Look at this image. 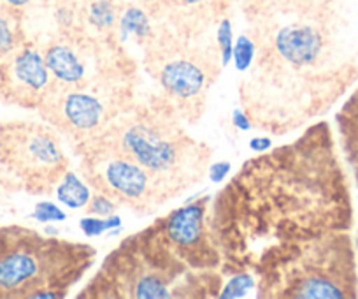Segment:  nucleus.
Wrapping results in <instances>:
<instances>
[{
    "label": "nucleus",
    "instance_id": "obj_1",
    "mask_svg": "<svg viewBox=\"0 0 358 299\" xmlns=\"http://www.w3.org/2000/svg\"><path fill=\"white\" fill-rule=\"evenodd\" d=\"M351 225L350 181L327 122L246 160L209 206L225 277L257 273L288 246Z\"/></svg>",
    "mask_w": 358,
    "mask_h": 299
},
{
    "label": "nucleus",
    "instance_id": "obj_2",
    "mask_svg": "<svg viewBox=\"0 0 358 299\" xmlns=\"http://www.w3.org/2000/svg\"><path fill=\"white\" fill-rule=\"evenodd\" d=\"M222 270H209L176 245L160 218L123 239L104 259L79 299L218 298Z\"/></svg>",
    "mask_w": 358,
    "mask_h": 299
},
{
    "label": "nucleus",
    "instance_id": "obj_3",
    "mask_svg": "<svg viewBox=\"0 0 358 299\" xmlns=\"http://www.w3.org/2000/svg\"><path fill=\"white\" fill-rule=\"evenodd\" d=\"M148 171L165 197L195 183L211 155L183 132L172 106H127L99 136Z\"/></svg>",
    "mask_w": 358,
    "mask_h": 299
},
{
    "label": "nucleus",
    "instance_id": "obj_4",
    "mask_svg": "<svg viewBox=\"0 0 358 299\" xmlns=\"http://www.w3.org/2000/svg\"><path fill=\"white\" fill-rule=\"evenodd\" d=\"M265 299L358 298L357 252L350 231H332L288 246L257 270Z\"/></svg>",
    "mask_w": 358,
    "mask_h": 299
},
{
    "label": "nucleus",
    "instance_id": "obj_5",
    "mask_svg": "<svg viewBox=\"0 0 358 299\" xmlns=\"http://www.w3.org/2000/svg\"><path fill=\"white\" fill-rule=\"evenodd\" d=\"M94 246L30 232L0 257V295L60 299L88 273Z\"/></svg>",
    "mask_w": 358,
    "mask_h": 299
},
{
    "label": "nucleus",
    "instance_id": "obj_6",
    "mask_svg": "<svg viewBox=\"0 0 358 299\" xmlns=\"http://www.w3.org/2000/svg\"><path fill=\"white\" fill-rule=\"evenodd\" d=\"M83 157V173L97 192L109 195L139 211H153L167 201L155 178L144 167L116 150L101 137L78 143Z\"/></svg>",
    "mask_w": 358,
    "mask_h": 299
},
{
    "label": "nucleus",
    "instance_id": "obj_7",
    "mask_svg": "<svg viewBox=\"0 0 358 299\" xmlns=\"http://www.w3.org/2000/svg\"><path fill=\"white\" fill-rule=\"evenodd\" d=\"M58 87L46 94L51 120L78 143L99 136L127 108L123 81L109 80V72L88 83Z\"/></svg>",
    "mask_w": 358,
    "mask_h": 299
},
{
    "label": "nucleus",
    "instance_id": "obj_8",
    "mask_svg": "<svg viewBox=\"0 0 358 299\" xmlns=\"http://www.w3.org/2000/svg\"><path fill=\"white\" fill-rule=\"evenodd\" d=\"M4 144V153L29 180L36 181L37 188L50 190L58 185L67 171V157L60 139L51 129L44 125L13 127L6 136H0Z\"/></svg>",
    "mask_w": 358,
    "mask_h": 299
},
{
    "label": "nucleus",
    "instance_id": "obj_9",
    "mask_svg": "<svg viewBox=\"0 0 358 299\" xmlns=\"http://www.w3.org/2000/svg\"><path fill=\"white\" fill-rule=\"evenodd\" d=\"M322 50L323 37L320 30L306 23L285 25L274 36V51L278 58L290 65L294 72L315 65Z\"/></svg>",
    "mask_w": 358,
    "mask_h": 299
},
{
    "label": "nucleus",
    "instance_id": "obj_10",
    "mask_svg": "<svg viewBox=\"0 0 358 299\" xmlns=\"http://www.w3.org/2000/svg\"><path fill=\"white\" fill-rule=\"evenodd\" d=\"M158 81L174 101H194L208 88V72L190 55H176L160 64Z\"/></svg>",
    "mask_w": 358,
    "mask_h": 299
},
{
    "label": "nucleus",
    "instance_id": "obj_11",
    "mask_svg": "<svg viewBox=\"0 0 358 299\" xmlns=\"http://www.w3.org/2000/svg\"><path fill=\"white\" fill-rule=\"evenodd\" d=\"M44 62L53 80L65 87L88 83L104 74V72L95 74V71L102 69V65L95 67V55H88V51L79 50L71 43H57L48 48Z\"/></svg>",
    "mask_w": 358,
    "mask_h": 299
},
{
    "label": "nucleus",
    "instance_id": "obj_12",
    "mask_svg": "<svg viewBox=\"0 0 358 299\" xmlns=\"http://www.w3.org/2000/svg\"><path fill=\"white\" fill-rule=\"evenodd\" d=\"M13 76L20 87L29 94H46L51 88V72L48 69L44 57L34 48H25L13 60Z\"/></svg>",
    "mask_w": 358,
    "mask_h": 299
},
{
    "label": "nucleus",
    "instance_id": "obj_13",
    "mask_svg": "<svg viewBox=\"0 0 358 299\" xmlns=\"http://www.w3.org/2000/svg\"><path fill=\"white\" fill-rule=\"evenodd\" d=\"M57 197L62 204L71 209L85 208L92 199V190L88 185L72 171H65L62 180L57 185Z\"/></svg>",
    "mask_w": 358,
    "mask_h": 299
},
{
    "label": "nucleus",
    "instance_id": "obj_14",
    "mask_svg": "<svg viewBox=\"0 0 358 299\" xmlns=\"http://www.w3.org/2000/svg\"><path fill=\"white\" fill-rule=\"evenodd\" d=\"M151 34V23L146 13L139 8H129L120 20V39L125 43L130 36L146 39Z\"/></svg>",
    "mask_w": 358,
    "mask_h": 299
},
{
    "label": "nucleus",
    "instance_id": "obj_15",
    "mask_svg": "<svg viewBox=\"0 0 358 299\" xmlns=\"http://www.w3.org/2000/svg\"><path fill=\"white\" fill-rule=\"evenodd\" d=\"M257 287V274L251 271H239L230 277L229 284L220 291L218 298L223 299H234V298H243L250 288Z\"/></svg>",
    "mask_w": 358,
    "mask_h": 299
},
{
    "label": "nucleus",
    "instance_id": "obj_16",
    "mask_svg": "<svg viewBox=\"0 0 358 299\" xmlns=\"http://www.w3.org/2000/svg\"><path fill=\"white\" fill-rule=\"evenodd\" d=\"M90 23L99 30H108L115 25L116 11L109 0H95L88 9Z\"/></svg>",
    "mask_w": 358,
    "mask_h": 299
},
{
    "label": "nucleus",
    "instance_id": "obj_17",
    "mask_svg": "<svg viewBox=\"0 0 358 299\" xmlns=\"http://www.w3.org/2000/svg\"><path fill=\"white\" fill-rule=\"evenodd\" d=\"M79 228L86 236H101L102 232L122 228V218L115 213L109 216H85V218L79 220Z\"/></svg>",
    "mask_w": 358,
    "mask_h": 299
},
{
    "label": "nucleus",
    "instance_id": "obj_18",
    "mask_svg": "<svg viewBox=\"0 0 358 299\" xmlns=\"http://www.w3.org/2000/svg\"><path fill=\"white\" fill-rule=\"evenodd\" d=\"M255 53H257V46H255L253 39L248 36H239L236 46H234L232 58L236 60V69L237 71L244 72L250 69V65L253 64Z\"/></svg>",
    "mask_w": 358,
    "mask_h": 299
},
{
    "label": "nucleus",
    "instance_id": "obj_19",
    "mask_svg": "<svg viewBox=\"0 0 358 299\" xmlns=\"http://www.w3.org/2000/svg\"><path fill=\"white\" fill-rule=\"evenodd\" d=\"M218 48H220V58H222V67H227L232 60L234 53V34H232V23L229 20H222L218 27Z\"/></svg>",
    "mask_w": 358,
    "mask_h": 299
},
{
    "label": "nucleus",
    "instance_id": "obj_20",
    "mask_svg": "<svg viewBox=\"0 0 358 299\" xmlns=\"http://www.w3.org/2000/svg\"><path fill=\"white\" fill-rule=\"evenodd\" d=\"M32 218L43 223L62 222V220H65V213L62 211L60 206L53 204V202L43 201L36 204V209H34L32 213Z\"/></svg>",
    "mask_w": 358,
    "mask_h": 299
},
{
    "label": "nucleus",
    "instance_id": "obj_21",
    "mask_svg": "<svg viewBox=\"0 0 358 299\" xmlns=\"http://www.w3.org/2000/svg\"><path fill=\"white\" fill-rule=\"evenodd\" d=\"M116 208H118V206H116V202L113 201L109 195L102 194V192L95 194L94 197L88 201V213H90V215L109 216V215H113V213L116 211Z\"/></svg>",
    "mask_w": 358,
    "mask_h": 299
},
{
    "label": "nucleus",
    "instance_id": "obj_22",
    "mask_svg": "<svg viewBox=\"0 0 358 299\" xmlns=\"http://www.w3.org/2000/svg\"><path fill=\"white\" fill-rule=\"evenodd\" d=\"M15 50V32L4 16H0V55H8Z\"/></svg>",
    "mask_w": 358,
    "mask_h": 299
},
{
    "label": "nucleus",
    "instance_id": "obj_23",
    "mask_svg": "<svg viewBox=\"0 0 358 299\" xmlns=\"http://www.w3.org/2000/svg\"><path fill=\"white\" fill-rule=\"evenodd\" d=\"M230 169V162H215L208 167V176L213 183H222L227 176H229Z\"/></svg>",
    "mask_w": 358,
    "mask_h": 299
},
{
    "label": "nucleus",
    "instance_id": "obj_24",
    "mask_svg": "<svg viewBox=\"0 0 358 299\" xmlns=\"http://www.w3.org/2000/svg\"><path fill=\"white\" fill-rule=\"evenodd\" d=\"M250 148L253 150V152L264 153L273 148V139H271V137H265V136L253 137V139L250 141Z\"/></svg>",
    "mask_w": 358,
    "mask_h": 299
},
{
    "label": "nucleus",
    "instance_id": "obj_25",
    "mask_svg": "<svg viewBox=\"0 0 358 299\" xmlns=\"http://www.w3.org/2000/svg\"><path fill=\"white\" fill-rule=\"evenodd\" d=\"M232 122H234V125L237 127V129L244 130V132L251 129L250 116H248L246 113L241 111V109H234V113H232Z\"/></svg>",
    "mask_w": 358,
    "mask_h": 299
},
{
    "label": "nucleus",
    "instance_id": "obj_26",
    "mask_svg": "<svg viewBox=\"0 0 358 299\" xmlns=\"http://www.w3.org/2000/svg\"><path fill=\"white\" fill-rule=\"evenodd\" d=\"M11 8H25V6H29L32 0H6Z\"/></svg>",
    "mask_w": 358,
    "mask_h": 299
},
{
    "label": "nucleus",
    "instance_id": "obj_27",
    "mask_svg": "<svg viewBox=\"0 0 358 299\" xmlns=\"http://www.w3.org/2000/svg\"><path fill=\"white\" fill-rule=\"evenodd\" d=\"M181 4H187V6H195V4H201L204 0H179Z\"/></svg>",
    "mask_w": 358,
    "mask_h": 299
},
{
    "label": "nucleus",
    "instance_id": "obj_28",
    "mask_svg": "<svg viewBox=\"0 0 358 299\" xmlns=\"http://www.w3.org/2000/svg\"><path fill=\"white\" fill-rule=\"evenodd\" d=\"M44 232H46L48 236H58V229H55V228H46L44 229Z\"/></svg>",
    "mask_w": 358,
    "mask_h": 299
}]
</instances>
